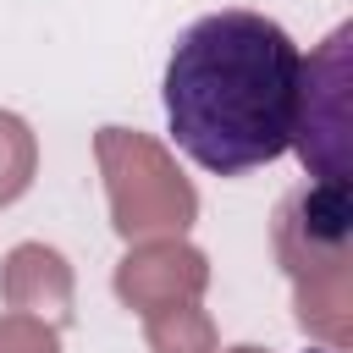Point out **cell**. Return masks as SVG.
Returning <instances> with one entry per match:
<instances>
[{"label":"cell","mask_w":353,"mask_h":353,"mask_svg":"<svg viewBox=\"0 0 353 353\" xmlns=\"http://www.w3.org/2000/svg\"><path fill=\"white\" fill-rule=\"evenodd\" d=\"M303 55L265 11H210L188 22L165 61V121L176 149L215 171L248 176L292 149Z\"/></svg>","instance_id":"6da1fadb"},{"label":"cell","mask_w":353,"mask_h":353,"mask_svg":"<svg viewBox=\"0 0 353 353\" xmlns=\"http://www.w3.org/2000/svg\"><path fill=\"white\" fill-rule=\"evenodd\" d=\"M276 265L292 281L298 325L342 353L353 342V204L347 188L303 182L276 210Z\"/></svg>","instance_id":"7a4b0ae2"},{"label":"cell","mask_w":353,"mask_h":353,"mask_svg":"<svg viewBox=\"0 0 353 353\" xmlns=\"http://www.w3.org/2000/svg\"><path fill=\"white\" fill-rule=\"evenodd\" d=\"M94 160L110 204V226L121 243L143 237H188L199 221V188L182 176L176 154L138 127H99L94 132Z\"/></svg>","instance_id":"3957f363"},{"label":"cell","mask_w":353,"mask_h":353,"mask_svg":"<svg viewBox=\"0 0 353 353\" xmlns=\"http://www.w3.org/2000/svg\"><path fill=\"white\" fill-rule=\"evenodd\" d=\"M347 39L353 28H336L298 72L292 149L320 188H347Z\"/></svg>","instance_id":"277c9868"},{"label":"cell","mask_w":353,"mask_h":353,"mask_svg":"<svg viewBox=\"0 0 353 353\" xmlns=\"http://www.w3.org/2000/svg\"><path fill=\"white\" fill-rule=\"evenodd\" d=\"M110 287L121 298V309L132 314H154L171 303H193L210 287V259L204 248H193L188 237H143L127 243V254L110 270Z\"/></svg>","instance_id":"5b68a950"},{"label":"cell","mask_w":353,"mask_h":353,"mask_svg":"<svg viewBox=\"0 0 353 353\" xmlns=\"http://www.w3.org/2000/svg\"><path fill=\"white\" fill-rule=\"evenodd\" d=\"M0 298H6V309L39 314L50 325H72V314H77V276H72L61 248L17 243L0 259Z\"/></svg>","instance_id":"8992f818"},{"label":"cell","mask_w":353,"mask_h":353,"mask_svg":"<svg viewBox=\"0 0 353 353\" xmlns=\"http://www.w3.org/2000/svg\"><path fill=\"white\" fill-rule=\"evenodd\" d=\"M143 347L149 353H221V331H215L210 309L193 298V303L143 314Z\"/></svg>","instance_id":"52a82bcc"},{"label":"cell","mask_w":353,"mask_h":353,"mask_svg":"<svg viewBox=\"0 0 353 353\" xmlns=\"http://www.w3.org/2000/svg\"><path fill=\"white\" fill-rule=\"evenodd\" d=\"M39 176V138L17 110H0V210L17 204Z\"/></svg>","instance_id":"ba28073f"},{"label":"cell","mask_w":353,"mask_h":353,"mask_svg":"<svg viewBox=\"0 0 353 353\" xmlns=\"http://www.w3.org/2000/svg\"><path fill=\"white\" fill-rule=\"evenodd\" d=\"M0 353H61V325L22 314V309H6L0 314Z\"/></svg>","instance_id":"9c48e42d"},{"label":"cell","mask_w":353,"mask_h":353,"mask_svg":"<svg viewBox=\"0 0 353 353\" xmlns=\"http://www.w3.org/2000/svg\"><path fill=\"white\" fill-rule=\"evenodd\" d=\"M226 353H270V347H259V342H237V347H226Z\"/></svg>","instance_id":"30bf717a"}]
</instances>
